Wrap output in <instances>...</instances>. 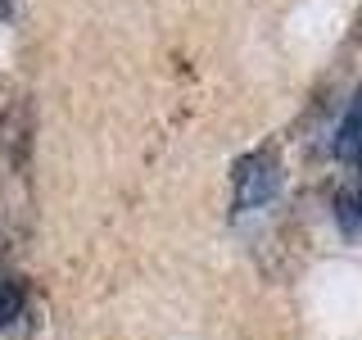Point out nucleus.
Masks as SVG:
<instances>
[{"mask_svg": "<svg viewBox=\"0 0 362 340\" xmlns=\"http://www.w3.org/2000/svg\"><path fill=\"white\" fill-rule=\"evenodd\" d=\"M276 181H281V173H276V159L272 154H249V159H240L235 164V209L240 213H249V209H263V204L276 196Z\"/></svg>", "mask_w": 362, "mask_h": 340, "instance_id": "1", "label": "nucleus"}, {"mask_svg": "<svg viewBox=\"0 0 362 340\" xmlns=\"http://www.w3.org/2000/svg\"><path fill=\"white\" fill-rule=\"evenodd\" d=\"M335 154L344 159L349 168L362 173V91L354 96V105L344 109V118H339V128H335Z\"/></svg>", "mask_w": 362, "mask_h": 340, "instance_id": "2", "label": "nucleus"}, {"mask_svg": "<svg viewBox=\"0 0 362 340\" xmlns=\"http://www.w3.org/2000/svg\"><path fill=\"white\" fill-rule=\"evenodd\" d=\"M335 218H339V227H344V232H362V173H358V181L354 186H344L335 196Z\"/></svg>", "mask_w": 362, "mask_h": 340, "instance_id": "3", "label": "nucleus"}, {"mask_svg": "<svg viewBox=\"0 0 362 340\" xmlns=\"http://www.w3.org/2000/svg\"><path fill=\"white\" fill-rule=\"evenodd\" d=\"M18 313H23V286L14 277H0V332L18 322Z\"/></svg>", "mask_w": 362, "mask_h": 340, "instance_id": "4", "label": "nucleus"}]
</instances>
